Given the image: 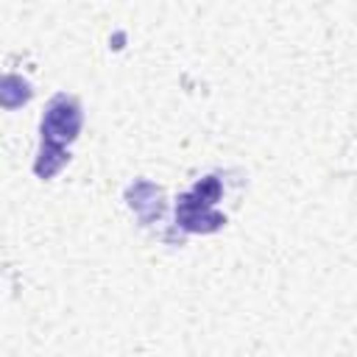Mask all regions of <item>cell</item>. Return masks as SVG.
<instances>
[{
    "instance_id": "cell-1",
    "label": "cell",
    "mask_w": 357,
    "mask_h": 357,
    "mask_svg": "<svg viewBox=\"0 0 357 357\" xmlns=\"http://www.w3.org/2000/svg\"><path fill=\"white\" fill-rule=\"evenodd\" d=\"M81 123H84V114H81L78 98L59 92L56 98H50L42 117V145L67 148L78 137Z\"/></svg>"
},
{
    "instance_id": "cell-2",
    "label": "cell",
    "mask_w": 357,
    "mask_h": 357,
    "mask_svg": "<svg viewBox=\"0 0 357 357\" xmlns=\"http://www.w3.org/2000/svg\"><path fill=\"white\" fill-rule=\"evenodd\" d=\"M176 223L190 234H212L226 223V215L187 190L176 198Z\"/></svg>"
},
{
    "instance_id": "cell-3",
    "label": "cell",
    "mask_w": 357,
    "mask_h": 357,
    "mask_svg": "<svg viewBox=\"0 0 357 357\" xmlns=\"http://www.w3.org/2000/svg\"><path fill=\"white\" fill-rule=\"evenodd\" d=\"M126 204L137 212V218L142 223H153L162 218L165 212V192L162 187H156L153 181L148 178H137L134 184H128L126 190Z\"/></svg>"
},
{
    "instance_id": "cell-4",
    "label": "cell",
    "mask_w": 357,
    "mask_h": 357,
    "mask_svg": "<svg viewBox=\"0 0 357 357\" xmlns=\"http://www.w3.org/2000/svg\"><path fill=\"white\" fill-rule=\"evenodd\" d=\"M28 100H31V84L22 75L6 73L3 75V84H0V103L6 109H17V106H22Z\"/></svg>"
},
{
    "instance_id": "cell-5",
    "label": "cell",
    "mask_w": 357,
    "mask_h": 357,
    "mask_svg": "<svg viewBox=\"0 0 357 357\" xmlns=\"http://www.w3.org/2000/svg\"><path fill=\"white\" fill-rule=\"evenodd\" d=\"M67 159H70L67 148L39 145V156H36V162H33V173H36L39 178H50V176H56V173L67 165Z\"/></svg>"
},
{
    "instance_id": "cell-6",
    "label": "cell",
    "mask_w": 357,
    "mask_h": 357,
    "mask_svg": "<svg viewBox=\"0 0 357 357\" xmlns=\"http://www.w3.org/2000/svg\"><path fill=\"white\" fill-rule=\"evenodd\" d=\"M190 192H192L195 198H201L204 204L215 206V204L220 201V195H223V187H220V178H218V176H204V178H198V181L192 184Z\"/></svg>"
}]
</instances>
